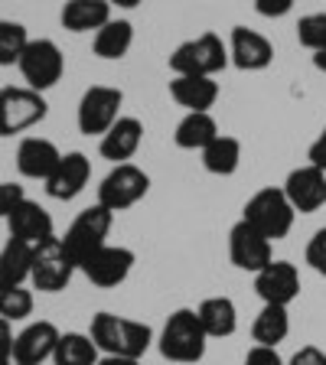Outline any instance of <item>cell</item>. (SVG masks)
<instances>
[{
    "label": "cell",
    "mask_w": 326,
    "mask_h": 365,
    "mask_svg": "<svg viewBox=\"0 0 326 365\" xmlns=\"http://www.w3.org/2000/svg\"><path fill=\"white\" fill-rule=\"evenodd\" d=\"M88 336L98 346V352H105V356L141 359L153 346V329L147 323H137V319H128V317H114V313H95Z\"/></svg>",
    "instance_id": "1"
},
{
    "label": "cell",
    "mask_w": 326,
    "mask_h": 365,
    "mask_svg": "<svg viewBox=\"0 0 326 365\" xmlns=\"http://www.w3.org/2000/svg\"><path fill=\"white\" fill-rule=\"evenodd\" d=\"M160 356L170 359L176 365H196L203 362L205 346H209V336H205L203 323H199L196 310L190 307H180V310L170 313V319L160 329Z\"/></svg>",
    "instance_id": "2"
},
{
    "label": "cell",
    "mask_w": 326,
    "mask_h": 365,
    "mask_svg": "<svg viewBox=\"0 0 326 365\" xmlns=\"http://www.w3.org/2000/svg\"><path fill=\"white\" fill-rule=\"evenodd\" d=\"M242 219L248 222L255 232H261L268 242H281V238L290 235L297 212H294V205L287 202L284 190H277V186H265V190H258L248 202H245Z\"/></svg>",
    "instance_id": "3"
},
{
    "label": "cell",
    "mask_w": 326,
    "mask_h": 365,
    "mask_svg": "<svg viewBox=\"0 0 326 365\" xmlns=\"http://www.w3.org/2000/svg\"><path fill=\"white\" fill-rule=\"evenodd\" d=\"M228 66V46L222 43L219 33H203L196 39H186L173 49L170 68L173 76H205L213 78L215 72Z\"/></svg>",
    "instance_id": "4"
},
{
    "label": "cell",
    "mask_w": 326,
    "mask_h": 365,
    "mask_svg": "<svg viewBox=\"0 0 326 365\" xmlns=\"http://www.w3.org/2000/svg\"><path fill=\"white\" fill-rule=\"evenodd\" d=\"M111 222H114V215L98 202L82 209V212L76 215V222H72V225L66 228V235H62V245H66L68 258L76 261V267H82L95 251L108 245Z\"/></svg>",
    "instance_id": "5"
},
{
    "label": "cell",
    "mask_w": 326,
    "mask_h": 365,
    "mask_svg": "<svg viewBox=\"0 0 326 365\" xmlns=\"http://www.w3.org/2000/svg\"><path fill=\"white\" fill-rule=\"evenodd\" d=\"M76 261L68 258L62 238H46L43 245L33 248V271H30V284L43 294H59L72 284V274H76Z\"/></svg>",
    "instance_id": "6"
},
{
    "label": "cell",
    "mask_w": 326,
    "mask_h": 365,
    "mask_svg": "<svg viewBox=\"0 0 326 365\" xmlns=\"http://www.w3.org/2000/svg\"><path fill=\"white\" fill-rule=\"evenodd\" d=\"M49 105L39 91L33 88H0V137H14L23 130L36 128L39 121H46Z\"/></svg>",
    "instance_id": "7"
},
{
    "label": "cell",
    "mask_w": 326,
    "mask_h": 365,
    "mask_svg": "<svg viewBox=\"0 0 326 365\" xmlns=\"http://www.w3.org/2000/svg\"><path fill=\"white\" fill-rule=\"evenodd\" d=\"M147 192H151V176L141 167H134V163H121V167H111V173L101 180L98 205H105L108 212L114 215L137 205Z\"/></svg>",
    "instance_id": "8"
},
{
    "label": "cell",
    "mask_w": 326,
    "mask_h": 365,
    "mask_svg": "<svg viewBox=\"0 0 326 365\" xmlns=\"http://www.w3.org/2000/svg\"><path fill=\"white\" fill-rule=\"evenodd\" d=\"M124 105V91L111 88V85H91L78 101V130L82 134H98L105 137L108 130L118 124Z\"/></svg>",
    "instance_id": "9"
},
{
    "label": "cell",
    "mask_w": 326,
    "mask_h": 365,
    "mask_svg": "<svg viewBox=\"0 0 326 365\" xmlns=\"http://www.w3.org/2000/svg\"><path fill=\"white\" fill-rule=\"evenodd\" d=\"M16 68H20L26 88L43 95L46 88H53V85L62 78L66 59H62V49L53 43V39H30V46H26V53H23V59Z\"/></svg>",
    "instance_id": "10"
},
{
    "label": "cell",
    "mask_w": 326,
    "mask_h": 365,
    "mask_svg": "<svg viewBox=\"0 0 326 365\" xmlns=\"http://www.w3.org/2000/svg\"><path fill=\"white\" fill-rule=\"evenodd\" d=\"M228 258H232V264H235L238 271L258 274L274 261L271 242H268L261 232H255L245 219H238L235 225H232V232H228Z\"/></svg>",
    "instance_id": "11"
},
{
    "label": "cell",
    "mask_w": 326,
    "mask_h": 365,
    "mask_svg": "<svg viewBox=\"0 0 326 365\" xmlns=\"http://www.w3.org/2000/svg\"><path fill=\"white\" fill-rule=\"evenodd\" d=\"M134 251L124 248V245H105L85 261L78 271L88 277L95 287H118V284L128 281V274L134 271Z\"/></svg>",
    "instance_id": "12"
},
{
    "label": "cell",
    "mask_w": 326,
    "mask_h": 365,
    "mask_svg": "<svg viewBox=\"0 0 326 365\" xmlns=\"http://www.w3.org/2000/svg\"><path fill=\"white\" fill-rule=\"evenodd\" d=\"M284 196H287V202L294 205V212H317V209H323L326 205V173H320L317 167H297L287 173V180H284Z\"/></svg>",
    "instance_id": "13"
},
{
    "label": "cell",
    "mask_w": 326,
    "mask_h": 365,
    "mask_svg": "<svg viewBox=\"0 0 326 365\" xmlns=\"http://www.w3.org/2000/svg\"><path fill=\"white\" fill-rule=\"evenodd\" d=\"M228 62L242 68V72H261L274 62V46L265 33L235 26L232 36H228Z\"/></svg>",
    "instance_id": "14"
},
{
    "label": "cell",
    "mask_w": 326,
    "mask_h": 365,
    "mask_svg": "<svg viewBox=\"0 0 326 365\" xmlns=\"http://www.w3.org/2000/svg\"><path fill=\"white\" fill-rule=\"evenodd\" d=\"M255 290L265 304L290 307L300 294V271L290 261H271L265 271L255 274Z\"/></svg>",
    "instance_id": "15"
},
{
    "label": "cell",
    "mask_w": 326,
    "mask_h": 365,
    "mask_svg": "<svg viewBox=\"0 0 326 365\" xmlns=\"http://www.w3.org/2000/svg\"><path fill=\"white\" fill-rule=\"evenodd\" d=\"M59 329L49 319H36L26 329H20L14 339V365H43L46 359H53L56 346H59Z\"/></svg>",
    "instance_id": "16"
},
{
    "label": "cell",
    "mask_w": 326,
    "mask_h": 365,
    "mask_svg": "<svg viewBox=\"0 0 326 365\" xmlns=\"http://www.w3.org/2000/svg\"><path fill=\"white\" fill-rule=\"evenodd\" d=\"M91 176V163L82 150H72V153H62L59 167L53 170V176L46 180V192L59 202H68V199H76L78 192L85 190V182Z\"/></svg>",
    "instance_id": "17"
},
{
    "label": "cell",
    "mask_w": 326,
    "mask_h": 365,
    "mask_svg": "<svg viewBox=\"0 0 326 365\" xmlns=\"http://www.w3.org/2000/svg\"><path fill=\"white\" fill-rule=\"evenodd\" d=\"M7 228H10V238L26 242V245H33V248L43 245L46 238L56 235L53 232V215L46 212L39 202H33V199H23L14 212H10Z\"/></svg>",
    "instance_id": "18"
},
{
    "label": "cell",
    "mask_w": 326,
    "mask_h": 365,
    "mask_svg": "<svg viewBox=\"0 0 326 365\" xmlns=\"http://www.w3.org/2000/svg\"><path fill=\"white\" fill-rule=\"evenodd\" d=\"M59 147L46 137H23L20 147H16V170H20L26 180H49L53 170L59 167Z\"/></svg>",
    "instance_id": "19"
},
{
    "label": "cell",
    "mask_w": 326,
    "mask_h": 365,
    "mask_svg": "<svg viewBox=\"0 0 326 365\" xmlns=\"http://www.w3.org/2000/svg\"><path fill=\"white\" fill-rule=\"evenodd\" d=\"M170 95L176 105L186 108V114H209V108L219 101V85L205 76H173Z\"/></svg>",
    "instance_id": "20"
},
{
    "label": "cell",
    "mask_w": 326,
    "mask_h": 365,
    "mask_svg": "<svg viewBox=\"0 0 326 365\" xmlns=\"http://www.w3.org/2000/svg\"><path fill=\"white\" fill-rule=\"evenodd\" d=\"M141 140H144V124L137 118H118V124L101 137L98 150L105 160H111L114 167H121V163H128L141 150Z\"/></svg>",
    "instance_id": "21"
},
{
    "label": "cell",
    "mask_w": 326,
    "mask_h": 365,
    "mask_svg": "<svg viewBox=\"0 0 326 365\" xmlns=\"http://www.w3.org/2000/svg\"><path fill=\"white\" fill-rule=\"evenodd\" d=\"M59 20L68 33H98L101 26L111 23V4L108 0H68Z\"/></svg>",
    "instance_id": "22"
},
{
    "label": "cell",
    "mask_w": 326,
    "mask_h": 365,
    "mask_svg": "<svg viewBox=\"0 0 326 365\" xmlns=\"http://www.w3.org/2000/svg\"><path fill=\"white\" fill-rule=\"evenodd\" d=\"M196 317L209 339H225L238 329V307L232 297H205L196 307Z\"/></svg>",
    "instance_id": "23"
},
{
    "label": "cell",
    "mask_w": 326,
    "mask_h": 365,
    "mask_svg": "<svg viewBox=\"0 0 326 365\" xmlns=\"http://www.w3.org/2000/svg\"><path fill=\"white\" fill-rule=\"evenodd\" d=\"M290 336V313L287 307H271L265 304L251 323V339L255 346H265V349H277V342H284Z\"/></svg>",
    "instance_id": "24"
},
{
    "label": "cell",
    "mask_w": 326,
    "mask_h": 365,
    "mask_svg": "<svg viewBox=\"0 0 326 365\" xmlns=\"http://www.w3.org/2000/svg\"><path fill=\"white\" fill-rule=\"evenodd\" d=\"M215 137H219V124H215L213 114H186L173 130V144L180 147V150H199L203 153Z\"/></svg>",
    "instance_id": "25"
},
{
    "label": "cell",
    "mask_w": 326,
    "mask_h": 365,
    "mask_svg": "<svg viewBox=\"0 0 326 365\" xmlns=\"http://www.w3.org/2000/svg\"><path fill=\"white\" fill-rule=\"evenodd\" d=\"M238 163H242V140L238 137L219 134L203 150V167H205V173H213V176H232L238 170Z\"/></svg>",
    "instance_id": "26"
},
{
    "label": "cell",
    "mask_w": 326,
    "mask_h": 365,
    "mask_svg": "<svg viewBox=\"0 0 326 365\" xmlns=\"http://www.w3.org/2000/svg\"><path fill=\"white\" fill-rule=\"evenodd\" d=\"M95 56L98 59H124L128 49L134 46V26L131 20H111L108 26H101L95 33Z\"/></svg>",
    "instance_id": "27"
},
{
    "label": "cell",
    "mask_w": 326,
    "mask_h": 365,
    "mask_svg": "<svg viewBox=\"0 0 326 365\" xmlns=\"http://www.w3.org/2000/svg\"><path fill=\"white\" fill-rule=\"evenodd\" d=\"M33 271V245L10 238L0 251V284H26Z\"/></svg>",
    "instance_id": "28"
},
{
    "label": "cell",
    "mask_w": 326,
    "mask_h": 365,
    "mask_svg": "<svg viewBox=\"0 0 326 365\" xmlns=\"http://www.w3.org/2000/svg\"><path fill=\"white\" fill-rule=\"evenodd\" d=\"M56 365H98V346L85 333H62L53 352Z\"/></svg>",
    "instance_id": "29"
},
{
    "label": "cell",
    "mask_w": 326,
    "mask_h": 365,
    "mask_svg": "<svg viewBox=\"0 0 326 365\" xmlns=\"http://www.w3.org/2000/svg\"><path fill=\"white\" fill-rule=\"evenodd\" d=\"M30 46V36H26V26L16 20H0V66H20L23 53Z\"/></svg>",
    "instance_id": "30"
},
{
    "label": "cell",
    "mask_w": 326,
    "mask_h": 365,
    "mask_svg": "<svg viewBox=\"0 0 326 365\" xmlns=\"http://www.w3.org/2000/svg\"><path fill=\"white\" fill-rule=\"evenodd\" d=\"M33 313V290L23 284H0V317L4 319H26Z\"/></svg>",
    "instance_id": "31"
},
{
    "label": "cell",
    "mask_w": 326,
    "mask_h": 365,
    "mask_svg": "<svg viewBox=\"0 0 326 365\" xmlns=\"http://www.w3.org/2000/svg\"><path fill=\"white\" fill-rule=\"evenodd\" d=\"M297 39H300V46H307L310 53L326 49V14L323 10L300 16V23H297Z\"/></svg>",
    "instance_id": "32"
},
{
    "label": "cell",
    "mask_w": 326,
    "mask_h": 365,
    "mask_svg": "<svg viewBox=\"0 0 326 365\" xmlns=\"http://www.w3.org/2000/svg\"><path fill=\"white\" fill-rule=\"evenodd\" d=\"M307 264L317 274H326V228H317L307 242Z\"/></svg>",
    "instance_id": "33"
},
{
    "label": "cell",
    "mask_w": 326,
    "mask_h": 365,
    "mask_svg": "<svg viewBox=\"0 0 326 365\" xmlns=\"http://www.w3.org/2000/svg\"><path fill=\"white\" fill-rule=\"evenodd\" d=\"M23 199H26V192H23L20 182H0V219H10V212Z\"/></svg>",
    "instance_id": "34"
},
{
    "label": "cell",
    "mask_w": 326,
    "mask_h": 365,
    "mask_svg": "<svg viewBox=\"0 0 326 365\" xmlns=\"http://www.w3.org/2000/svg\"><path fill=\"white\" fill-rule=\"evenodd\" d=\"M242 365H287L277 349H265V346H251Z\"/></svg>",
    "instance_id": "35"
},
{
    "label": "cell",
    "mask_w": 326,
    "mask_h": 365,
    "mask_svg": "<svg viewBox=\"0 0 326 365\" xmlns=\"http://www.w3.org/2000/svg\"><path fill=\"white\" fill-rule=\"evenodd\" d=\"M287 365H326V352L320 346H300Z\"/></svg>",
    "instance_id": "36"
},
{
    "label": "cell",
    "mask_w": 326,
    "mask_h": 365,
    "mask_svg": "<svg viewBox=\"0 0 326 365\" xmlns=\"http://www.w3.org/2000/svg\"><path fill=\"white\" fill-rule=\"evenodd\" d=\"M255 10L261 16H284L294 10V0H255Z\"/></svg>",
    "instance_id": "37"
},
{
    "label": "cell",
    "mask_w": 326,
    "mask_h": 365,
    "mask_svg": "<svg viewBox=\"0 0 326 365\" xmlns=\"http://www.w3.org/2000/svg\"><path fill=\"white\" fill-rule=\"evenodd\" d=\"M307 160H310V167H317L320 173H326V128L320 130V137L310 144V150H307Z\"/></svg>",
    "instance_id": "38"
},
{
    "label": "cell",
    "mask_w": 326,
    "mask_h": 365,
    "mask_svg": "<svg viewBox=\"0 0 326 365\" xmlns=\"http://www.w3.org/2000/svg\"><path fill=\"white\" fill-rule=\"evenodd\" d=\"M14 327H10V319L0 317V356H14Z\"/></svg>",
    "instance_id": "39"
},
{
    "label": "cell",
    "mask_w": 326,
    "mask_h": 365,
    "mask_svg": "<svg viewBox=\"0 0 326 365\" xmlns=\"http://www.w3.org/2000/svg\"><path fill=\"white\" fill-rule=\"evenodd\" d=\"M98 365H141V359H128V356H105V359H98Z\"/></svg>",
    "instance_id": "40"
},
{
    "label": "cell",
    "mask_w": 326,
    "mask_h": 365,
    "mask_svg": "<svg viewBox=\"0 0 326 365\" xmlns=\"http://www.w3.org/2000/svg\"><path fill=\"white\" fill-rule=\"evenodd\" d=\"M313 66H317L320 72H326V49H320V53H313Z\"/></svg>",
    "instance_id": "41"
},
{
    "label": "cell",
    "mask_w": 326,
    "mask_h": 365,
    "mask_svg": "<svg viewBox=\"0 0 326 365\" xmlns=\"http://www.w3.org/2000/svg\"><path fill=\"white\" fill-rule=\"evenodd\" d=\"M0 365H14V359H10V356H0Z\"/></svg>",
    "instance_id": "42"
}]
</instances>
